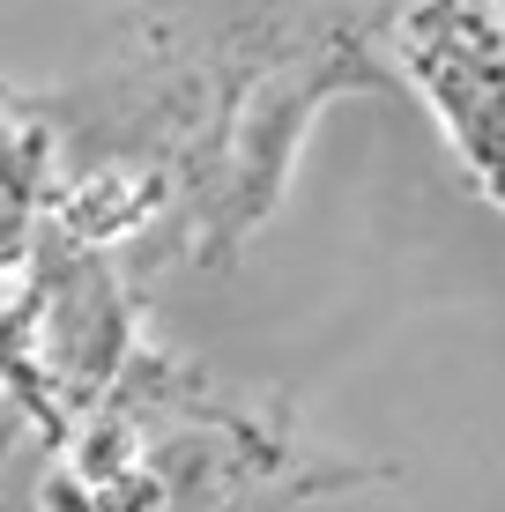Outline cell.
<instances>
[{
  "label": "cell",
  "instance_id": "1",
  "mask_svg": "<svg viewBox=\"0 0 505 512\" xmlns=\"http://www.w3.org/2000/svg\"><path fill=\"white\" fill-rule=\"evenodd\" d=\"M394 52L483 201L505 208V0H416Z\"/></svg>",
  "mask_w": 505,
  "mask_h": 512
}]
</instances>
